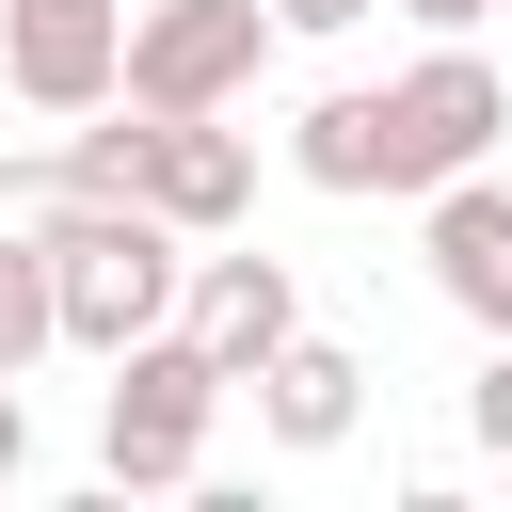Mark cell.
<instances>
[{
    "label": "cell",
    "mask_w": 512,
    "mask_h": 512,
    "mask_svg": "<svg viewBox=\"0 0 512 512\" xmlns=\"http://www.w3.org/2000/svg\"><path fill=\"white\" fill-rule=\"evenodd\" d=\"M176 272H192V240L144 208V192H112V208H80L64 240H48V304H64V352H128V336H160L176 320Z\"/></svg>",
    "instance_id": "6da1fadb"
},
{
    "label": "cell",
    "mask_w": 512,
    "mask_h": 512,
    "mask_svg": "<svg viewBox=\"0 0 512 512\" xmlns=\"http://www.w3.org/2000/svg\"><path fill=\"white\" fill-rule=\"evenodd\" d=\"M240 384L160 320V336H128L112 352V400H96V464H112V496H176V480H208V416H224Z\"/></svg>",
    "instance_id": "7a4b0ae2"
},
{
    "label": "cell",
    "mask_w": 512,
    "mask_h": 512,
    "mask_svg": "<svg viewBox=\"0 0 512 512\" xmlns=\"http://www.w3.org/2000/svg\"><path fill=\"white\" fill-rule=\"evenodd\" d=\"M256 64H272V0H144L112 96H144V112H240Z\"/></svg>",
    "instance_id": "3957f363"
},
{
    "label": "cell",
    "mask_w": 512,
    "mask_h": 512,
    "mask_svg": "<svg viewBox=\"0 0 512 512\" xmlns=\"http://www.w3.org/2000/svg\"><path fill=\"white\" fill-rule=\"evenodd\" d=\"M176 336H192L224 384H256V368L304 336V288H288V256H240V224H224V240H192V272H176Z\"/></svg>",
    "instance_id": "277c9868"
},
{
    "label": "cell",
    "mask_w": 512,
    "mask_h": 512,
    "mask_svg": "<svg viewBox=\"0 0 512 512\" xmlns=\"http://www.w3.org/2000/svg\"><path fill=\"white\" fill-rule=\"evenodd\" d=\"M384 96H400V192L480 176V160H496V128H512V80H496L464 32H432V64H400Z\"/></svg>",
    "instance_id": "5b68a950"
},
{
    "label": "cell",
    "mask_w": 512,
    "mask_h": 512,
    "mask_svg": "<svg viewBox=\"0 0 512 512\" xmlns=\"http://www.w3.org/2000/svg\"><path fill=\"white\" fill-rule=\"evenodd\" d=\"M0 80L32 112H112L128 80V0H0Z\"/></svg>",
    "instance_id": "8992f818"
},
{
    "label": "cell",
    "mask_w": 512,
    "mask_h": 512,
    "mask_svg": "<svg viewBox=\"0 0 512 512\" xmlns=\"http://www.w3.org/2000/svg\"><path fill=\"white\" fill-rule=\"evenodd\" d=\"M416 256L480 336H512V176H432L416 192Z\"/></svg>",
    "instance_id": "52a82bcc"
},
{
    "label": "cell",
    "mask_w": 512,
    "mask_h": 512,
    "mask_svg": "<svg viewBox=\"0 0 512 512\" xmlns=\"http://www.w3.org/2000/svg\"><path fill=\"white\" fill-rule=\"evenodd\" d=\"M144 208H160L176 240L256 224V144H240L224 112H160V144H144Z\"/></svg>",
    "instance_id": "ba28073f"
},
{
    "label": "cell",
    "mask_w": 512,
    "mask_h": 512,
    "mask_svg": "<svg viewBox=\"0 0 512 512\" xmlns=\"http://www.w3.org/2000/svg\"><path fill=\"white\" fill-rule=\"evenodd\" d=\"M288 176L304 192H400V96H368V80L304 96L288 112Z\"/></svg>",
    "instance_id": "9c48e42d"
},
{
    "label": "cell",
    "mask_w": 512,
    "mask_h": 512,
    "mask_svg": "<svg viewBox=\"0 0 512 512\" xmlns=\"http://www.w3.org/2000/svg\"><path fill=\"white\" fill-rule=\"evenodd\" d=\"M352 416H368V368H352L336 336H288V352L256 368V432H272V448H352Z\"/></svg>",
    "instance_id": "30bf717a"
},
{
    "label": "cell",
    "mask_w": 512,
    "mask_h": 512,
    "mask_svg": "<svg viewBox=\"0 0 512 512\" xmlns=\"http://www.w3.org/2000/svg\"><path fill=\"white\" fill-rule=\"evenodd\" d=\"M144 144H160V112H144V96H112V128H80V144H64V176H80V208H112V192H144Z\"/></svg>",
    "instance_id": "8fae6325"
},
{
    "label": "cell",
    "mask_w": 512,
    "mask_h": 512,
    "mask_svg": "<svg viewBox=\"0 0 512 512\" xmlns=\"http://www.w3.org/2000/svg\"><path fill=\"white\" fill-rule=\"evenodd\" d=\"M64 224H80V176H64V144H32V160H0V240H32V256H48Z\"/></svg>",
    "instance_id": "7c38bea8"
},
{
    "label": "cell",
    "mask_w": 512,
    "mask_h": 512,
    "mask_svg": "<svg viewBox=\"0 0 512 512\" xmlns=\"http://www.w3.org/2000/svg\"><path fill=\"white\" fill-rule=\"evenodd\" d=\"M32 352H64V304H48V256H32V240H0V384H16Z\"/></svg>",
    "instance_id": "4fadbf2b"
},
{
    "label": "cell",
    "mask_w": 512,
    "mask_h": 512,
    "mask_svg": "<svg viewBox=\"0 0 512 512\" xmlns=\"http://www.w3.org/2000/svg\"><path fill=\"white\" fill-rule=\"evenodd\" d=\"M464 432H480V448H496V464H512V336H496V352H480V384H464Z\"/></svg>",
    "instance_id": "5bb4252c"
},
{
    "label": "cell",
    "mask_w": 512,
    "mask_h": 512,
    "mask_svg": "<svg viewBox=\"0 0 512 512\" xmlns=\"http://www.w3.org/2000/svg\"><path fill=\"white\" fill-rule=\"evenodd\" d=\"M352 16H384V0H272V32H352Z\"/></svg>",
    "instance_id": "9a60e30c"
},
{
    "label": "cell",
    "mask_w": 512,
    "mask_h": 512,
    "mask_svg": "<svg viewBox=\"0 0 512 512\" xmlns=\"http://www.w3.org/2000/svg\"><path fill=\"white\" fill-rule=\"evenodd\" d=\"M16 480H32V400L0 384V496H16Z\"/></svg>",
    "instance_id": "2e32d148"
},
{
    "label": "cell",
    "mask_w": 512,
    "mask_h": 512,
    "mask_svg": "<svg viewBox=\"0 0 512 512\" xmlns=\"http://www.w3.org/2000/svg\"><path fill=\"white\" fill-rule=\"evenodd\" d=\"M400 16H416V32H480L496 0H400Z\"/></svg>",
    "instance_id": "e0dca14e"
}]
</instances>
